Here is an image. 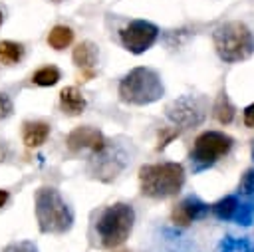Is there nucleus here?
<instances>
[{
	"mask_svg": "<svg viewBox=\"0 0 254 252\" xmlns=\"http://www.w3.org/2000/svg\"><path fill=\"white\" fill-rule=\"evenodd\" d=\"M2 22H4V14H2V8H0V26H2Z\"/></svg>",
	"mask_w": 254,
	"mask_h": 252,
	"instance_id": "nucleus-28",
	"label": "nucleus"
},
{
	"mask_svg": "<svg viewBox=\"0 0 254 252\" xmlns=\"http://www.w3.org/2000/svg\"><path fill=\"white\" fill-rule=\"evenodd\" d=\"M97 56H99L97 46H95L93 42H89V40L79 42V44L73 48V54H71L73 63H75L79 69L87 71V75L93 73V67H95V63H97Z\"/></svg>",
	"mask_w": 254,
	"mask_h": 252,
	"instance_id": "nucleus-12",
	"label": "nucleus"
},
{
	"mask_svg": "<svg viewBox=\"0 0 254 252\" xmlns=\"http://www.w3.org/2000/svg\"><path fill=\"white\" fill-rule=\"evenodd\" d=\"M50 135V125L44 121H26L22 129V141L26 147H40Z\"/></svg>",
	"mask_w": 254,
	"mask_h": 252,
	"instance_id": "nucleus-14",
	"label": "nucleus"
},
{
	"mask_svg": "<svg viewBox=\"0 0 254 252\" xmlns=\"http://www.w3.org/2000/svg\"><path fill=\"white\" fill-rule=\"evenodd\" d=\"M185 185V169L181 163H155L139 169L141 192L149 198H169L181 192Z\"/></svg>",
	"mask_w": 254,
	"mask_h": 252,
	"instance_id": "nucleus-2",
	"label": "nucleus"
},
{
	"mask_svg": "<svg viewBox=\"0 0 254 252\" xmlns=\"http://www.w3.org/2000/svg\"><path fill=\"white\" fill-rule=\"evenodd\" d=\"M36 220L44 234H64L73 224V214L60 190L54 187H42L36 190Z\"/></svg>",
	"mask_w": 254,
	"mask_h": 252,
	"instance_id": "nucleus-3",
	"label": "nucleus"
},
{
	"mask_svg": "<svg viewBox=\"0 0 254 252\" xmlns=\"http://www.w3.org/2000/svg\"><path fill=\"white\" fill-rule=\"evenodd\" d=\"M159 252H200L198 250V246L194 244V242H190V240H173V242H169L163 250H159Z\"/></svg>",
	"mask_w": 254,
	"mask_h": 252,
	"instance_id": "nucleus-22",
	"label": "nucleus"
},
{
	"mask_svg": "<svg viewBox=\"0 0 254 252\" xmlns=\"http://www.w3.org/2000/svg\"><path fill=\"white\" fill-rule=\"evenodd\" d=\"M67 149L71 153H81V151H91V153H99L105 145H107V139L103 137V133L95 127H89V125H83V127H75L67 139Z\"/></svg>",
	"mask_w": 254,
	"mask_h": 252,
	"instance_id": "nucleus-10",
	"label": "nucleus"
},
{
	"mask_svg": "<svg viewBox=\"0 0 254 252\" xmlns=\"http://www.w3.org/2000/svg\"><path fill=\"white\" fill-rule=\"evenodd\" d=\"M60 105L65 115H79L85 109V97L81 95V91L77 87L69 85L60 91Z\"/></svg>",
	"mask_w": 254,
	"mask_h": 252,
	"instance_id": "nucleus-13",
	"label": "nucleus"
},
{
	"mask_svg": "<svg viewBox=\"0 0 254 252\" xmlns=\"http://www.w3.org/2000/svg\"><path fill=\"white\" fill-rule=\"evenodd\" d=\"M240 190H242L244 194H254V167L244 173L242 183H240Z\"/></svg>",
	"mask_w": 254,
	"mask_h": 252,
	"instance_id": "nucleus-24",
	"label": "nucleus"
},
{
	"mask_svg": "<svg viewBox=\"0 0 254 252\" xmlns=\"http://www.w3.org/2000/svg\"><path fill=\"white\" fill-rule=\"evenodd\" d=\"M234 220L240 226H250L254 222V204L252 202H242L238 204L236 212H234Z\"/></svg>",
	"mask_w": 254,
	"mask_h": 252,
	"instance_id": "nucleus-21",
	"label": "nucleus"
},
{
	"mask_svg": "<svg viewBox=\"0 0 254 252\" xmlns=\"http://www.w3.org/2000/svg\"><path fill=\"white\" fill-rule=\"evenodd\" d=\"M121 44L131 54H143L147 52L159 38V28L153 22L147 20H133L119 32Z\"/></svg>",
	"mask_w": 254,
	"mask_h": 252,
	"instance_id": "nucleus-9",
	"label": "nucleus"
},
{
	"mask_svg": "<svg viewBox=\"0 0 254 252\" xmlns=\"http://www.w3.org/2000/svg\"><path fill=\"white\" fill-rule=\"evenodd\" d=\"M216 252H254L250 242L246 238H236V236H224L218 242V250Z\"/></svg>",
	"mask_w": 254,
	"mask_h": 252,
	"instance_id": "nucleus-20",
	"label": "nucleus"
},
{
	"mask_svg": "<svg viewBox=\"0 0 254 252\" xmlns=\"http://www.w3.org/2000/svg\"><path fill=\"white\" fill-rule=\"evenodd\" d=\"M165 93L159 73L151 67H133L119 81V97L129 105H149Z\"/></svg>",
	"mask_w": 254,
	"mask_h": 252,
	"instance_id": "nucleus-5",
	"label": "nucleus"
},
{
	"mask_svg": "<svg viewBox=\"0 0 254 252\" xmlns=\"http://www.w3.org/2000/svg\"><path fill=\"white\" fill-rule=\"evenodd\" d=\"M6 200H8V190H2L0 189V208L6 204Z\"/></svg>",
	"mask_w": 254,
	"mask_h": 252,
	"instance_id": "nucleus-27",
	"label": "nucleus"
},
{
	"mask_svg": "<svg viewBox=\"0 0 254 252\" xmlns=\"http://www.w3.org/2000/svg\"><path fill=\"white\" fill-rule=\"evenodd\" d=\"M216 54L226 63L244 62L254 54V38L246 24L224 22L212 32Z\"/></svg>",
	"mask_w": 254,
	"mask_h": 252,
	"instance_id": "nucleus-4",
	"label": "nucleus"
},
{
	"mask_svg": "<svg viewBox=\"0 0 254 252\" xmlns=\"http://www.w3.org/2000/svg\"><path fill=\"white\" fill-rule=\"evenodd\" d=\"M127 161L129 159L125 151L119 145H111V141H107L99 153H91L89 173L99 181H113L125 169Z\"/></svg>",
	"mask_w": 254,
	"mask_h": 252,
	"instance_id": "nucleus-7",
	"label": "nucleus"
},
{
	"mask_svg": "<svg viewBox=\"0 0 254 252\" xmlns=\"http://www.w3.org/2000/svg\"><path fill=\"white\" fill-rule=\"evenodd\" d=\"M133 222H135V210L127 202H115L103 208L93 226L95 244L99 248H109V250L121 246L129 238L133 230Z\"/></svg>",
	"mask_w": 254,
	"mask_h": 252,
	"instance_id": "nucleus-1",
	"label": "nucleus"
},
{
	"mask_svg": "<svg viewBox=\"0 0 254 252\" xmlns=\"http://www.w3.org/2000/svg\"><path fill=\"white\" fill-rule=\"evenodd\" d=\"M208 214V204L202 202L198 196H187L181 202L175 204L173 212H171V220L177 226H189L200 218H204Z\"/></svg>",
	"mask_w": 254,
	"mask_h": 252,
	"instance_id": "nucleus-11",
	"label": "nucleus"
},
{
	"mask_svg": "<svg viewBox=\"0 0 254 252\" xmlns=\"http://www.w3.org/2000/svg\"><path fill=\"white\" fill-rule=\"evenodd\" d=\"M234 111H236V109H234V105L230 103L226 91H220L218 97H216V101H214V117H216V121L222 123V125L232 123Z\"/></svg>",
	"mask_w": 254,
	"mask_h": 252,
	"instance_id": "nucleus-17",
	"label": "nucleus"
},
{
	"mask_svg": "<svg viewBox=\"0 0 254 252\" xmlns=\"http://www.w3.org/2000/svg\"><path fill=\"white\" fill-rule=\"evenodd\" d=\"M52 2H56V4H58V2H62V0H52Z\"/></svg>",
	"mask_w": 254,
	"mask_h": 252,
	"instance_id": "nucleus-29",
	"label": "nucleus"
},
{
	"mask_svg": "<svg viewBox=\"0 0 254 252\" xmlns=\"http://www.w3.org/2000/svg\"><path fill=\"white\" fill-rule=\"evenodd\" d=\"M12 111H14V103H12V99H10L6 93H0V119L10 117Z\"/></svg>",
	"mask_w": 254,
	"mask_h": 252,
	"instance_id": "nucleus-25",
	"label": "nucleus"
},
{
	"mask_svg": "<svg viewBox=\"0 0 254 252\" xmlns=\"http://www.w3.org/2000/svg\"><path fill=\"white\" fill-rule=\"evenodd\" d=\"M2 252H38V246L30 240H20V242H12V244L4 246Z\"/></svg>",
	"mask_w": 254,
	"mask_h": 252,
	"instance_id": "nucleus-23",
	"label": "nucleus"
},
{
	"mask_svg": "<svg viewBox=\"0 0 254 252\" xmlns=\"http://www.w3.org/2000/svg\"><path fill=\"white\" fill-rule=\"evenodd\" d=\"M244 125L254 129V103L244 109Z\"/></svg>",
	"mask_w": 254,
	"mask_h": 252,
	"instance_id": "nucleus-26",
	"label": "nucleus"
},
{
	"mask_svg": "<svg viewBox=\"0 0 254 252\" xmlns=\"http://www.w3.org/2000/svg\"><path fill=\"white\" fill-rule=\"evenodd\" d=\"M165 111H167L169 121H173L181 129L198 127L206 117V109H204L202 99H198L194 95H183V97L171 101Z\"/></svg>",
	"mask_w": 254,
	"mask_h": 252,
	"instance_id": "nucleus-8",
	"label": "nucleus"
},
{
	"mask_svg": "<svg viewBox=\"0 0 254 252\" xmlns=\"http://www.w3.org/2000/svg\"><path fill=\"white\" fill-rule=\"evenodd\" d=\"M121 252H127V250H121Z\"/></svg>",
	"mask_w": 254,
	"mask_h": 252,
	"instance_id": "nucleus-30",
	"label": "nucleus"
},
{
	"mask_svg": "<svg viewBox=\"0 0 254 252\" xmlns=\"http://www.w3.org/2000/svg\"><path fill=\"white\" fill-rule=\"evenodd\" d=\"M24 58V46L20 42L2 40L0 42V62L6 65H14Z\"/></svg>",
	"mask_w": 254,
	"mask_h": 252,
	"instance_id": "nucleus-16",
	"label": "nucleus"
},
{
	"mask_svg": "<svg viewBox=\"0 0 254 252\" xmlns=\"http://www.w3.org/2000/svg\"><path fill=\"white\" fill-rule=\"evenodd\" d=\"M60 77H62V73H60V69H58L56 65H44V67H40V69L32 75V81H34L36 85L50 87V85H56V83L60 81Z\"/></svg>",
	"mask_w": 254,
	"mask_h": 252,
	"instance_id": "nucleus-19",
	"label": "nucleus"
},
{
	"mask_svg": "<svg viewBox=\"0 0 254 252\" xmlns=\"http://www.w3.org/2000/svg\"><path fill=\"white\" fill-rule=\"evenodd\" d=\"M236 208H238V198L234 194H228V196H224V198H220L218 202L212 204V212H214V216L218 220H230V218H234Z\"/></svg>",
	"mask_w": 254,
	"mask_h": 252,
	"instance_id": "nucleus-18",
	"label": "nucleus"
},
{
	"mask_svg": "<svg viewBox=\"0 0 254 252\" xmlns=\"http://www.w3.org/2000/svg\"><path fill=\"white\" fill-rule=\"evenodd\" d=\"M232 137L220 131H204L194 139L192 151H190V163L192 171L200 173L208 167H212L220 157H224L232 149Z\"/></svg>",
	"mask_w": 254,
	"mask_h": 252,
	"instance_id": "nucleus-6",
	"label": "nucleus"
},
{
	"mask_svg": "<svg viewBox=\"0 0 254 252\" xmlns=\"http://www.w3.org/2000/svg\"><path fill=\"white\" fill-rule=\"evenodd\" d=\"M71 42H73V30H71L69 26L58 24V26H54V28L50 30V34H48V44H50V48H54V50H65Z\"/></svg>",
	"mask_w": 254,
	"mask_h": 252,
	"instance_id": "nucleus-15",
	"label": "nucleus"
}]
</instances>
